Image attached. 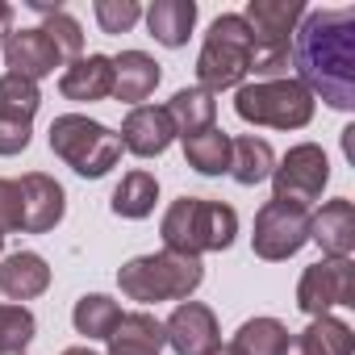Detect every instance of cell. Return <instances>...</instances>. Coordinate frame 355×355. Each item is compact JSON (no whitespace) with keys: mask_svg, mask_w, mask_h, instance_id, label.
<instances>
[{"mask_svg":"<svg viewBox=\"0 0 355 355\" xmlns=\"http://www.w3.org/2000/svg\"><path fill=\"white\" fill-rule=\"evenodd\" d=\"M288 59L297 84L338 113L355 109V9H305Z\"/></svg>","mask_w":355,"mask_h":355,"instance_id":"cell-1","label":"cell"},{"mask_svg":"<svg viewBox=\"0 0 355 355\" xmlns=\"http://www.w3.org/2000/svg\"><path fill=\"white\" fill-rule=\"evenodd\" d=\"M239 234V214L226 201H205V197H180L163 209L159 239L163 251L175 255H209V251H230Z\"/></svg>","mask_w":355,"mask_h":355,"instance_id":"cell-2","label":"cell"},{"mask_svg":"<svg viewBox=\"0 0 355 355\" xmlns=\"http://www.w3.org/2000/svg\"><path fill=\"white\" fill-rule=\"evenodd\" d=\"M205 280V263L193 255L175 251H155V255H134L117 268V288L121 297L138 305H159V301H193V293Z\"/></svg>","mask_w":355,"mask_h":355,"instance_id":"cell-3","label":"cell"},{"mask_svg":"<svg viewBox=\"0 0 355 355\" xmlns=\"http://www.w3.org/2000/svg\"><path fill=\"white\" fill-rule=\"evenodd\" d=\"M305 17L301 0H251L243 21L251 30V80H284L288 76V46Z\"/></svg>","mask_w":355,"mask_h":355,"instance_id":"cell-4","label":"cell"},{"mask_svg":"<svg viewBox=\"0 0 355 355\" xmlns=\"http://www.w3.org/2000/svg\"><path fill=\"white\" fill-rule=\"evenodd\" d=\"M46 142H51L55 159H63L76 175H84V180H101V175H109L121 163V138H117V130H109L105 121H92L84 113L55 117Z\"/></svg>","mask_w":355,"mask_h":355,"instance_id":"cell-5","label":"cell"},{"mask_svg":"<svg viewBox=\"0 0 355 355\" xmlns=\"http://www.w3.org/2000/svg\"><path fill=\"white\" fill-rule=\"evenodd\" d=\"M251 30L243 21V13H222L214 17L205 42H201V55H197V88L205 92H226V88H239L247 84L251 76Z\"/></svg>","mask_w":355,"mask_h":355,"instance_id":"cell-6","label":"cell"},{"mask_svg":"<svg viewBox=\"0 0 355 355\" xmlns=\"http://www.w3.org/2000/svg\"><path fill=\"white\" fill-rule=\"evenodd\" d=\"M318 101L293 80H247L234 88V113L247 125H268V130H305L313 121Z\"/></svg>","mask_w":355,"mask_h":355,"instance_id":"cell-7","label":"cell"},{"mask_svg":"<svg viewBox=\"0 0 355 355\" xmlns=\"http://www.w3.org/2000/svg\"><path fill=\"white\" fill-rule=\"evenodd\" d=\"M268 180H272L276 201H293V205L309 209L313 201H322V193L330 184V159L318 142H297L276 159Z\"/></svg>","mask_w":355,"mask_h":355,"instance_id":"cell-8","label":"cell"},{"mask_svg":"<svg viewBox=\"0 0 355 355\" xmlns=\"http://www.w3.org/2000/svg\"><path fill=\"white\" fill-rule=\"evenodd\" d=\"M309 243V209L293 201H263L255 209V230H251V251L268 263L293 259Z\"/></svg>","mask_w":355,"mask_h":355,"instance_id":"cell-9","label":"cell"},{"mask_svg":"<svg viewBox=\"0 0 355 355\" xmlns=\"http://www.w3.org/2000/svg\"><path fill=\"white\" fill-rule=\"evenodd\" d=\"M351 309L355 305V263L351 259H334L322 255L318 263H309L297 280V309L309 318H326L330 309Z\"/></svg>","mask_w":355,"mask_h":355,"instance_id":"cell-10","label":"cell"},{"mask_svg":"<svg viewBox=\"0 0 355 355\" xmlns=\"http://www.w3.org/2000/svg\"><path fill=\"white\" fill-rule=\"evenodd\" d=\"M163 338L175 355H209L222 347V326L205 301H180L163 322Z\"/></svg>","mask_w":355,"mask_h":355,"instance_id":"cell-11","label":"cell"},{"mask_svg":"<svg viewBox=\"0 0 355 355\" xmlns=\"http://www.w3.org/2000/svg\"><path fill=\"white\" fill-rule=\"evenodd\" d=\"M17 189H21V234H51L67 214L63 184L46 171H26Z\"/></svg>","mask_w":355,"mask_h":355,"instance_id":"cell-12","label":"cell"},{"mask_svg":"<svg viewBox=\"0 0 355 355\" xmlns=\"http://www.w3.org/2000/svg\"><path fill=\"white\" fill-rule=\"evenodd\" d=\"M117 138H121V150H130L138 159H159L175 142V125H171L163 105H138L125 113Z\"/></svg>","mask_w":355,"mask_h":355,"instance_id":"cell-13","label":"cell"},{"mask_svg":"<svg viewBox=\"0 0 355 355\" xmlns=\"http://www.w3.org/2000/svg\"><path fill=\"white\" fill-rule=\"evenodd\" d=\"M0 51H5V67H9L13 76L34 80V84L46 80V76H55V67H63L55 42H51L38 26H21V30H13L9 42L0 46Z\"/></svg>","mask_w":355,"mask_h":355,"instance_id":"cell-14","label":"cell"},{"mask_svg":"<svg viewBox=\"0 0 355 355\" xmlns=\"http://www.w3.org/2000/svg\"><path fill=\"white\" fill-rule=\"evenodd\" d=\"M59 92L63 101L76 105H96L113 96V59L109 55H80L63 67L59 76Z\"/></svg>","mask_w":355,"mask_h":355,"instance_id":"cell-15","label":"cell"},{"mask_svg":"<svg viewBox=\"0 0 355 355\" xmlns=\"http://www.w3.org/2000/svg\"><path fill=\"white\" fill-rule=\"evenodd\" d=\"M309 243H318L322 255L351 259V251H355V205L347 197H334L318 214H309Z\"/></svg>","mask_w":355,"mask_h":355,"instance_id":"cell-16","label":"cell"},{"mask_svg":"<svg viewBox=\"0 0 355 355\" xmlns=\"http://www.w3.org/2000/svg\"><path fill=\"white\" fill-rule=\"evenodd\" d=\"M51 288V263L38 251H13L0 259V293H5L13 305L34 301Z\"/></svg>","mask_w":355,"mask_h":355,"instance_id":"cell-17","label":"cell"},{"mask_svg":"<svg viewBox=\"0 0 355 355\" xmlns=\"http://www.w3.org/2000/svg\"><path fill=\"white\" fill-rule=\"evenodd\" d=\"M163 80V67L146 55V51H121L113 55V101L121 105H142Z\"/></svg>","mask_w":355,"mask_h":355,"instance_id":"cell-18","label":"cell"},{"mask_svg":"<svg viewBox=\"0 0 355 355\" xmlns=\"http://www.w3.org/2000/svg\"><path fill=\"white\" fill-rule=\"evenodd\" d=\"M142 17L159 46L180 51V46H189V38L197 30V0H155L150 9H142Z\"/></svg>","mask_w":355,"mask_h":355,"instance_id":"cell-19","label":"cell"},{"mask_svg":"<svg viewBox=\"0 0 355 355\" xmlns=\"http://www.w3.org/2000/svg\"><path fill=\"white\" fill-rule=\"evenodd\" d=\"M284 355H355V330L334 313L309 318V326L288 338Z\"/></svg>","mask_w":355,"mask_h":355,"instance_id":"cell-20","label":"cell"},{"mask_svg":"<svg viewBox=\"0 0 355 355\" xmlns=\"http://www.w3.org/2000/svg\"><path fill=\"white\" fill-rule=\"evenodd\" d=\"M105 343H109V355H163V347H167L163 322L155 313H146V309L121 313L117 330Z\"/></svg>","mask_w":355,"mask_h":355,"instance_id":"cell-21","label":"cell"},{"mask_svg":"<svg viewBox=\"0 0 355 355\" xmlns=\"http://www.w3.org/2000/svg\"><path fill=\"white\" fill-rule=\"evenodd\" d=\"M163 109L175 125V138H193V134L218 125V96L205 92V88H180Z\"/></svg>","mask_w":355,"mask_h":355,"instance_id":"cell-22","label":"cell"},{"mask_svg":"<svg viewBox=\"0 0 355 355\" xmlns=\"http://www.w3.org/2000/svg\"><path fill=\"white\" fill-rule=\"evenodd\" d=\"M276 167V150L268 138H255V134H243V138H230V180L243 184V189H255L263 184Z\"/></svg>","mask_w":355,"mask_h":355,"instance_id":"cell-23","label":"cell"},{"mask_svg":"<svg viewBox=\"0 0 355 355\" xmlns=\"http://www.w3.org/2000/svg\"><path fill=\"white\" fill-rule=\"evenodd\" d=\"M155 201H159V180H155L146 167H134V171L121 175V184L113 189L109 209L117 218H125V222H142V218L155 214Z\"/></svg>","mask_w":355,"mask_h":355,"instance_id":"cell-24","label":"cell"},{"mask_svg":"<svg viewBox=\"0 0 355 355\" xmlns=\"http://www.w3.org/2000/svg\"><path fill=\"white\" fill-rule=\"evenodd\" d=\"M117 322H121V305L113 297H105V293H84L76 301V309H71V326L88 343H105L117 330Z\"/></svg>","mask_w":355,"mask_h":355,"instance_id":"cell-25","label":"cell"},{"mask_svg":"<svg viewBox=\"0 0 355 355\" xmlns=\"http://www.w3.org/2000/svg\"><path fill=\"white\" fill-rule=\"evenodd\" d=\"M288 338H293V330L280 318H247L234 330V343L230 347L239 355H284L288 351Z\"/></svg>","mask_w":355,"mask_h":355,"instance_id":"cell-26","label":"cell"},{"mask_svg":"<svg viewBox=\"0 0 355 355\" xmlns=\"http://www.w3.org/2000/svg\"><path fill=\"white\" fill-rule=\"evenodd\" d=\"M184 142V163L201 175H226L230 171V134L226 130H201L193 138H180Z\"/></svg>","mask_w":355,"mask_h":355,"instance_id":"cell-27","label":"cell"},{"mask_svg":"<svg viewBox=\"0 0 355 355\" xmlns=\"http://www.w3.org/2000/svg\"><path fill=\"white\" fill-rule=\"evenodd\" d=\"M38 334V318L26 309V305H13V301H0V355H17L34 343Z\"/></svg>","mask_w":355,"mask_h":355,"instance_id":"cell-28","label":"cell"},{"mask_svg":"<svg viewBox=\"0 0 355 355\" xmlns=\"http://www.w3.org/2000/svg\"><path fill=\"white\" fill-rule=\"evenodd\" d=\"M42 109V92L34 80H21L13 71L0 76V117H21V121H34V113Z\"/></svg>","mask_w":355,"mask_h":355,"instance_id":"cell-29","label":"cell"},{"mask_svg":"<svg viewBox=\"0 0 355 355\" xmlns=\"http://www.w3.org/2000/svg\"><path fill=\"white\" fill-rule=\"evenodd\" d=\"M38 30L55 42V51H59V59H63V63H71V59H80V55H84V30H80V21H76L67 9L46 13V21H42Z\"/></svg>","mask_w":355,"mask_h":355,"instance_id":"cell-30","label":"cell"},{"mask_svg":"<svg viewBox=\"0 0 355 355\" xmlns=\"http://www.w3.org/2000/svg\"><path fill=\"white\" fill-rule=\"evenodd\" d=\"M92 17H96L101 34H130L142 21V5L138 0H96Z\"/></svg>","mask_w":355,"mask_h":355,"instance_id":"cell-31","label":"cell"},{"mask_svg":"<svg viewBox=\"0 0 355 355\" xmlns=\"http://www.w3.org/2000/svg\"><path fill=\"white\" fill-rule=\"evenodd\" d=\"M34 138V121H21V117H0V159L9 155H21Z\"/></svg>","mask_w":355,"mask_h":355,"instance_id":"cell-32","label":"cell"},{"mask_svg":"<svg viewBox=\"0 0 355 355\" xmlns=\"http://www.w3.org/2000/svg\"><path fill=\"white\" fill-rule=\"evenodd\" d=\"M21 230V189L17 180H5L0 175V234Z\"/></svg>","mask_w":355,"mask_h":355,"instance_id":"cell-33","label":"cell"},{"mask_svg":"<svg viewBox=\"0 0 355 355\" xmlns=\"http://www.w3.org/2000/svg\"><path fill=\"white\" fill-rule=\"evenodd\" d=\"M9 34H13V5H5V0H0V46L9 42Z\"/></svg>","mask_w":355,"mask_h":355,"instance_id":"cell-34","label":"cell"},{"mask_svg":"<svg viewBox=\"0 0 355 355\" xmlns=\"http://www.w3.org/2000/svg\"><path fill=\"white\" fill-rule=\"evenodd\" d=\"M59 355H96L92 347H67V351H59Z\"/></svg>","mask_w":355,"mask_h":355,"instance_id":"cell-35","label":"cell"},{"mask_svg":"<svg viewBox=\"0 0 355 355\" xmlns=\"http://www.w3.org/2000/svg\"><path fill=\"white\" fill-rule=\"evenodd\" d=\"M209 355H239L234 347H218V351H209Z\"/></svg>","mask_w":355,"mask_h":355,"instance_id":"cell-36","label":"cell"},{"mask_svg":"<svg viewBox=\"0 0 355 355\" xmlns=\"http://www.w3.org/2000/svg\"><path fill=\"white\" fill-rule=\"evenodd\" d=\"M0 251H5V234H0Z\"/></svg>","mask_w":355,"mask_h":355,"instance_id":"cell-37","label":"cell"},{"mask_svg":"<svg viewBox=\"0 0 355 355\" xmlns=\"http://www.w3.org/2000/svg\"><path fill=\"white\" fill-rule=\"evenodd\" d=\"M17 355H26V351H17Z\"/></svg>","mask_w":355,"mask_h":355,"instance_id":"cell-38","label":"cell"}]
</instances>
